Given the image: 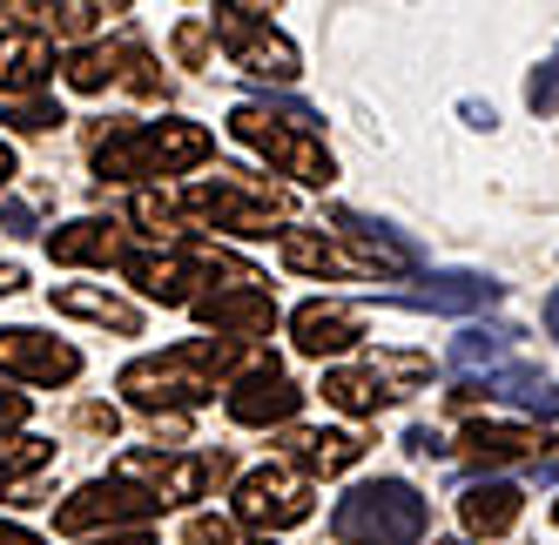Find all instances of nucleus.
Returning a JSON list of instances; mask_svg holds the SVG:
<instances>
[{
  "instance_id": "obj_31",
  "label": "nucleus",
  "mask_w": 559,
  "mask_h": 545,
  "mask_svg": "<svg viewBox=\"0 0 559 545\" xmlns=\"http://www.w3.org/2000/svg\"><path fill=\"white\" fill-rule=\"evenodd\" d=\"M169 55H176L182 68H203V61H210V21H182V27L169 34Z\"/></svg>"
},
{
  "instance_id": "obj_36",
  "label": "nucleus",
  "mask_w": 559,
  "mask_h": 545,
  "mask_svg": "<svg viewBox=\"0 0 559 545\" xmlns=\"http://www.w3.org/2000/svg\"><path fill=\"white\" fill-rule=\"evenodd\" d=\"M0 222H8L14 237H27V229H34V209H27V203H8V209H0Z\"/></svg>"
},
{
  "instance_id": "obj_46",
  "label": "nucleus",
  "mask_w": 559,
  "mask_h": 545,
  "mask_svg": "<svg viewBox=\"0 0 559 545\" xmlns=\"http://www.w3.org/2000/svg\"><path fill=\"white\" fill-rule=\"evenodd\" d=\"M552 525H559V505H552Z\"/></svg>"
},
{
  "instance_id": "obj_26",
  "label": "nucleus",
  "mask_w": 559,
  "mask_h": 545,
  "mask_svg": "<svg viewBox=\"0 0 559 545\" xmlns=\"http://www.w3.org/2000/svg\"><path fill=\"white\" fill-rule=\"evenodd\" d=\"M276 256H284V269H297V277H350L344 250L324 237V229H284V237H276Z\"/></svg>"
},
{
  "instance_id": "obj_27",
  "label": "nucleus",
  "mask_w": 559,
  "mask_h": 545,
  "mask_svg": "<svg viewBox=\"0 0 559 545\" xmlns=\"http://www.w3.org/2000/svg\"><path fill=\"white\" fill-rule=\"evenodd\" d=\"M48 458H55L48 438H34V432H0V485H21L27 472H41Z\"/></svg>"
},
{
  "instance_id": "obj_47",
  "label": "nucleus",
  "mask_w": 559,
  "mask_h": 545,
  "mask_svg": "<svg viewBox=\"0 0 559 545\" xmlns=\"http://www.w3.org/2000/svg\"><path fill=\"white\" fill-rule=\"evenodd\" d=\"M438 545H459V538H438Z\"/></svg>"
},
{
  "instance_id": "obj_1",
  "label": "nucleus",
  "mask_w": 559,
  "mask_h": 545,
  "mask_svg": "<svg viewBox=\"0 0 559 545\" xmlns=\"http://www.w3.org/2000/svg\"><path fill=\"white\" fill-rule=\"evenodd\" d=\"M263 364V350L236 343V337H182L169 350H155V358H135L122 377H115V391H122L135 411L163 417V411H189V404H210L216 391H229L243 371Z\"/></svg>"
},
{
  "instance_id": "obj_45",
  "label": "nucleus",
  "mask_w": 559,
  "mask_h": 545,
  "mask_svg": "<svg viewBox=\"0 0 559 545\" xmlns=\"http://www.w3.org/2000/svg\"><path fill=\"white\" fill-rule=\"evenodd\" d=\"M243 8H276V0H243Z\"/></svg>"
},
{
  "instance_id": "obj_16",
  "label": "nucleus",
  "mask_w": 559,
  "mask_h": 545,
  "mask_svg": "<svg viewBox=\"0 0 559 545\" xmlns=\"http://www.w3.org/2000/svg\"><path fill=\"white\" fill-rule=\"evenodd\" d=\"M195 317H203L216 337H270L276 330V303H270V290H257V283H243V290H203L189 303Z\"/></svg>"
},
{
  "instance_id": "obj_3",
  "label": "nucleus",
  "mask_w": 559,
  "mask_h": 545,
  "mask_svg": "<svg viewBox=\"0 0 559 545\" xmlns=\"http://www.w3.org/2000/svg\"><path fill=\"white\" fill-rule=\"evenodd\" d=\"M216 155V135L195 129V122H135V129H115L95 148V175L102 182H142V175H182L195 162Z\"/></svg>"
},
{
  "instance_id": "obj_7",
  "label": "nucleus",
  "mask_w": 559,
  "mask_h": 545,
  "mask_svg": "<svg viewBox=\"0 0 559 545\" xmlns=\"http://www.w3.org/2000/svg\"><path fill=\"white\" fill-rule=\"evenodd\" d=\"M115 479L148 492L155 505H189V498H203L210 485L229 479V458L216 451H122L115 458Z\"/></svg>"
},
{
  "instance_id": "obj_32",
  "label": "nucleus",
  "mask_w": 559,
  "mask_h": 545,
  "mask_svg": "<svg viewBox=\"0 0 559 545\" xmlns=\"http://www.w3.org/2000/svg\"><path fill=\"white\" fill-rule=\"evenodd\" d=\"M189 545H243V525L236 519H189Z\"/></svg>"
},
{
  "instance_id": "obj_4",
  "label": "nucleus",
  "mask_w": 559,
  "mask_h": 545,
  "mask_svg": "<svg viewBox=\"0 0 559 545\" xmlns=\"http://www.w3.org/2000/svg\"><path fill=\"white\" fill-rule=\"evenodd\" d=\"M425 525H431V512L405 479H371V485L344 492L331 512L337 545H418Z\"/></svg>"
},
{
  "instance_id": "obj_6",
  "label": "nucleus",
  "mask_w": 559,
  "mask_h": 545,
  "mask_svg": "<svg viewBox=\"0 0 559 545\" xmlns=\"http://www.w3.org/2000/svg\"><path fill=\"white\" fill-rule=\"evenodd\" d=\"M229 135L243 142V148H257L270 169H284V175L304 182V189H324V182L337 175V162H331L324 142L304 135V129H290V122H276V114H263L257 101H243V108L229 114Z\"/></svg>"
},
{
  "instance_id": "obj_21",
  "label": "nucleus",
  "mask_w": 559,
  "mask_h": 545,
  "mask_svg": "<svg viewBox=\"0 0 559 545\" xmlns=\"http://www.w3.org/2000/svg\"><path fill=\"white\" fill-rule=\"evenodd\" d=\"M55 310L61 317H82V324H102V330H122V337H142V310L115 290H95V283H61Z\"/></svg>"
},
{
  "instance_id": "obj_13",
  "label": "nucleus",
  "mask_w": 559,
  "mask_h": 545,
  "mask_svg": "<svg viewBox=\"0 0 559 545\" xmlns=\"http://www.w3.org/2000/svg\"><path fill=\"white\" fill-rule=\"evenodd\" d=\"M297 404H304V391L284 377V364H276V358H263L257 371H243V377L223 391V411H229L236 424H257V432H263V424H290Z\"/></svg>"
},
{
  "instance_id": "obj_30",
  "label": "nucleus",
  "mask_w": 559,
  "mask_h": 545,
  "mask_svg": "<svg viewBox=\"0 0 559 545\" xmlns=\"http://www.w3.org/2000/svg\"><path fill=\"white\" fill-rule=\"evenodd\" d=\"M526 108H533V114H552V108H559V48L533 68V82H526Z\"/></svg>"
},
{
  "instance_id": "obj_34",
  "label": "nucleus",
  "mask_w": 559,
  "mask_h": 545,
  "mask_svg": "<svg viewBox=\"0 0 559 545\" xmlns=\"http://www.w3.org/2000/svg\"><path fill=\"white\" fill-rule=\"evenodd\" d=\"M405 445H412L418 458H445V451H452L445 438H438V432H431V424H412V432H405Z\"/></svg>"
},
{
  "instance_id": "obj_15",
  "label": "nucleus",
  "mask_w": 559,
  "mask_h": 545,
  "mask_svg": "<svg viewBox=\"0 0 559 545\" xmlns=\"http://www.w3.org/2000/svg\"><path fill=\"white\" fill-rule=\"evenodd\" d=\"M357 337H365V310L357 303L310 296V303L290 310V343L304 350V358H337V350H350Z\"/></svg>"
},
{
  "instance_id": "obj_19",
  "label": "nucleus",
  "mask_w": 559,
  "mask_h": 545,
  "mask_svg": "<svg viewBox=\"0 0 559 545\" xmlns=\"http://www.w3.org/2000/svg\"><path fill=\"white\" fill-rule=\"evenodd\" d=\"M0 14H14L27 34H41V41H82L95 27V0H0Z\"/></svg>"
},
{
  "instance_id": "obj_37",
  "label": "nucleus",
  "mask_w": 559,
  "mask_h": 545,
  "mask_svg": "<svg viewBox=\"0 0 559 545\" xmlns=\"http://www.w3.org/2000/svg\"><path fill=\"white\" fill-rule=\"evenodd\" d=\"M88 545H155V538L135 525V532H108V538H88Z\"/></svg>"
},
{
  "instance_id": "obj_10",
  "label": "nucleus",
  "mask_w": 559,
  "mask_h": 545,
  "mask_svg": "<svg viewBox=\"0 0 559 545\" xmlns=\"http://www.w3.org/2000/svg\"><path fill=\"white\" fill-rule=\"evenodd\" d=\"M337 222V250H344V263H350V277H405V269H418V250L397 237L391 222H371V216H350V209H337L331 216Z\"/></svg>"
},
{
  "instance_id": "obj_14",
  "label": "nucleus",
  "mask_w": 559,
  "mask_h": 545,
  "mask_svg": "<svg viewBox=\"0 0 559 545\" xmlns=\"http://www.w3.org/2000/svg\"><path fill=\"white\" fill-rule=\"evenodd\" d=\"M478 398L519 404V411H526V417H539V424H552V417H559V384H552L546 371H533V364L486 371L478 384H459V391H452V404H459V411H465V404H478Z\"/></svg>"
},
{
  "instance_id": "obj_11",
  "label": "nucleus",
  "mask_w": 559,
  "mask_h": 545,
  "mask_svg": "<svg viewBox=\"0 0 559 545\" xmlns=\"http://www.w3.org/2000/svg\"><path fill=\"white\" fill-rule=\"evenodd\" d=\"M163 505H155L148 492H135V485H122V479H95V485H82L74 498H61V512H55V525L61 532H102V525H142V519H155Z\"/></svg>"
},
{
  "instance_id": "obj_33",
  "label": "nucleus",
  "mask_w": 559,
  "mask_h": 545,
  "mask_svg": "<svg viewBox=\"0 0 559 545\" xmlns=\"http://www.w3.org/2000/svg\"><path fill=\"white\" fill-rule=\"evenodd\" d=\"M74 432H95V438H115V432H122V417H115V404H82V411H74Z\"/></svg>"
},
{
  "instance_id": "obj_23",
  "label": "nucleus",
  "mask_w": 559,
  "mask_h": 545,
  "mask_svg": "<svg viewBox=\"0 0 559 545\" xmlns=\"http://www.w3.org/2000/svg\"><path fill=\"white\" fill-rule=\"evenodd\" d=\"M405 303L412 310H445V317H465V310L499 303V283L492 277H472V269H445V277H425V290H412Z\"/></svg>"
},
{
  "instance_id": "obj_8",
  "label": "nucleus",
  "mask_w": 559,
  "mask_h": 545,
  "mask_svg": "<svg viewBox=\"0 0 559 545\" xmlns=\"http://www.w3.org/2000/svg\"><path fill=\"white\" fill-rule=\"evenodd\" d=\"M210 34L223 41V55L243 68V74H257V82H297V48L276 34L263 14H250L243 0H216V14H210Z\"/></svg>"
},
{
  "instance_id": "obj_41",
  "label": "nucleus",
  "mask_w": 559,
  "mask_h": 545,
  "mask_svg": "<svg viewBox=\"0 0 559 545\" xmlns=\"http://www.w3.org/2000/svg\"><path fill=\"white\" fill-rule=\"evenodd\" d=\"M533 472H539V479H559V451H552V458H533Z\"/></svg>"
},
{
  "instance_id": "obj_9",
  "label": "nucleus",
  "mask_w": 559,
  "mask_h": 545,
  "mask_svg": "<svg viewBox=\"0 0 559 545\" xmlns=\"http://www.w3.org/2000/svg\"><path fill=\"white\" fill-rule=\"evenodd\" d=\"M304 519H310V479L297 464H257V472L236 479V525L290 532Z\"/></svg>"
},
{
  "instance_id": "obj_39",
  "label": "nucleus",
  "mask_w": 559,
  "mask_h": 545,
  "mask_svg": "<svg viewBox=\"0 0 559 545\" xmlns=\"http://www.w3.org/2000/svg\"><path fill=\"white\" fill-rule=\"evenodd\" d=\"M0 545H41V538H34L27 525H0Z\"/></svg>"
},
{
  "instance_id": "obj_43",
  "label": "nucleus",
  "mask_w": 559,
  "mask_h": 545,
  "mask_svg": "<svg viewBox=\"0 0 559 545\" xmlns=\"http://www.w3.org/2000/svg\"><path fill=\"white\" fill-rule=\"evenodd\" d=\"M546 330H552V337H559V290H552V296H546Z\"/></svg>"
},
{
  "instance_id": "obj_22",
  "label": "nucleus",
  "mask_w": 559,
  "mask_h": 545,
  "mask_svg": "<svg viewBox=\"0 0 559 545\" xmlns=\"http://www.w3.org/2000/svg\"><path fill=\"white\" fill-rule=\"evenodd\" d=\"M459 519H465L472 538H499V532H512V525H519V485H512V479H478V485H465Z\"/></svg>"
},
{
  "instance_id": "obj_18",
  "label": "nucleus",
  "mask_w": 559,
  "mask_h": 545,
  "mask_svg": "<svg viewBox=\"0 0 559 545\" xmlns=\"http://www.w3.org/2000/svg\"><path fill=\"white\" fill-rule=\"evenodd\" d=\"M284 458L304 479H337V472H350V464L365 458V438L357 432H297V424H284Z\"/></svg>"
},
{
  "instance_id": "obj_28",
  "label": "nucleus",
  "mask_w": 559,
  "mask_h": 545,
  "mask_svg": "<svg viewBox=\"0 0 559 545\" xmlns=\"http://www.w3.org/2000/svg\"><path fill=\"white\" fill-rule=\"evenodd\" d=\"M512 337H519V330H506V324H492V330H465V337L452 343V358H445V364H452V371H478V364L492 371L506 350H512Z\"/></svg>"
},
{
  "instance_id": "obj_29",
  "label": "nucleus",
  "mask_w": 559,
  "mask_h": 545,
  "mask_svg": "<svg viewBox=\"0 0 559 545\" xmlns=\"http://www.w3.org/2000/svg\"><path fill=\"white\" fill-rule=\"evenodd\" d=\"M0 122L21 129V135H41V129L68 122V114H61V101H48V95H27V101H8V108H0Z\"/></svg>"
},
{
  "instance_id": "obj_20",
  "label": "nucleus",
  "mask_w": 559,
  "mask_h": 545,
  "mask_svg": "<svg viewBox=\"0 0 559 545\" xmlns=\"http://www.w3.org/2000/svg\"><path fill=\"white\" fill-rule=\"evenodd\" d=\"M459 451L472 464H526V458H539V432L533 424H506V417H478V424H465Z\"/></svg>"
},
{
  "instance_id": "obj_42",
  "label": "nucleus",
  "mask_w": 559,
  "mask_h": 545,
  "mask_svg": "<svg viewBox=\"0 0 559 545\" xmlns=\"http://www.w3.org/2000/svg\"><path fill=\"white\" fill-rule=\"evenodd\" d=\"M8 175H14V148L0 142V189H8Z\"/></svg>"
},
{
  "instance_id": "obj_5",
  "label": "nucleus",
  "mask_w": 559,
  "mask_h": 545,
  "mask_svg": "<svg viewBox=\"0 0 559 545\" xmlns=\"http://www.w3.org/2000/svg\"><path fill=\"white\" fill-rule=\"evenodd\" d=\"M431 377V358H418V350H378L371 364H337L324 371V404H337L344 417H378L384 404H397L405 391H418V384Z\"/></svg>"
},
{
  "instance_id": "obj_38",
  "label": "nucleus",
  "mask_w": 559,
  "mask_h": 545,
  "mask_svg": "<svg viewBox=\"0 0 559 545\" xmlns=\"http://www.w3.org/2000/svg\"><path fill=\"white\" fill-rule=\"evenodd\" d=\"M459 114H465V122H472V129H492V108H486V101H465Z\"/></svg>"
},
{
  "instance_id": "obj_24",
  "label": "nucleus",
  "mask_w": 559,
  "mask_h": 545,
  "mask_svg": "<svg viewBox=\"0 0 559 545\" xmlns=\"http://www.w3.org/2000/svg\"><path fill=\"white\" fill-rule=\"evenodd\" d=\"M48 256L55 263H122V229L102 216L61 222V229H48Z\"/></svg>"
},
{
  "instance_id": "obj_44",
  "label": "nucleus",
  "mask_w": 559,
  "mask_h": 545,
  "mask_svg": "<svg viewBox=\"0 0 559 545\" xmlns=\"http://www.w3.org/2000/svg\"><path fill=\"white\" fill-rule=\"evenodd\" d=\"M95 8H129V0H95Z\"/></svg>"
},
{
  "instance_id": "obj_40",
  "label": "nucleus",
  "mask_w": 559,
  "mask_h": 545,
  "mask_svg": "<svg viewBox=\"0 0 559 545\" xmlns=\"http://www.w3.org/2000/svg\"><path fill=\"white\" fill-rule=\"evenodd\" d=\"M21 283H27V277H21V269H14V263H0V296H14Z\"/></svg>"
},
{
  "instance_id": "obj_25",
  "label": "nucleus",
  "mask_w": 559,
  "mask_h": 545,
  "mask_svg": "<svg viewBox=\"0 0 559 545\" xmlns=\"http://www.w3.org/2000/svg\"><path fill=\"white\" fill-rule=\"evenodd\" d=\"M129 55H135V41H82L61 61V74H68L74 95H102L108 82H122V74H129Z\"/></svg>"
},
{
  "instance_id": "obj_35",
  "label": "nucleus",
  "mask_w": 559,
  "mask_h": 545,
  "mask_svg": "<svg viewBox=\"0 0 559 545\" xmlns=\"http://www.w3.org/2000/svg\"><path fill=\"white\" fill-rule=\"evenodd\" d=\"M21 417H27V391H8V384H0V432L21 424Z\"/></svg>"
},
{
  "instance_id": "obj_2",
  "label": "nucleus",
  "mask_w": 559,
  "mask_h": 545,
  "mask_svg": "<svg viewBox=\"0 0 559 545\" xmlns=\"http://www.w3.org/2000/svg\"><path fill=\"white\" fill-rule=\"evenodd\" d=\"M169 209L176 222H203V229H229V237H270L276 216H290V189L257 182L243 169H216V182H195V189H169Z\"/></svg>"
},
{
  "instance_id": "obj_12",
  "label": "nucleus",
  "mask_w": 559,
  "mask_h": 545,
  "mask_svg": "<svg viewBox=\"0 0 559 545\" xmlns=\"http://www.w3.org/2000/svg\"><path fill=\"white\" fill-rule=\"evenodd\" d=\"M0 377H21V384H68V377H82V350L61 343V337L27 330V324H8V330H0Z\"/></svg>"
},
{
  "instance_id": "obj_17",
  "label": "nucleus",
  "mask_w": 559,
  "mask_h": 545,
  "mask_svg": "<svg viewBox=\"0 0 559 545\" xmlns=\"http://www.w3.org/2000/svg\"><path fill=\"white\" fill-rule=\"evenodd\" d=\"M48 74H55V41H41V34H27V27H8L0 34V95H41L48 88Z\"/></svg>"
}]
</instances>
